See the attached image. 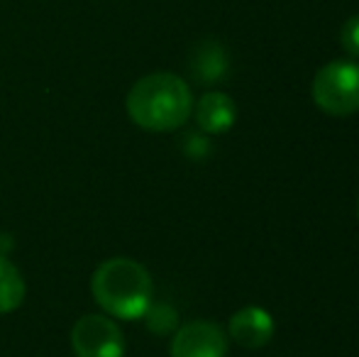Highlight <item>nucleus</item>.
Listing matches in <instances>:
<instances>
[{"label":"nucleus","instance_id":"obj_5","mask_svg":"<svg viewBox=\"0 0 359 357\" xmlns=\"http://www.w3.org/2000/svg\"><path fill=\"white\" fill-rule=\"evenodd\" d=\"M171 357H227V335L213 321H191L176 330Z\"/></svg>","mask_w":359,"mask_h":357},{"label":"nucleus","instance_id":"obj_2","mask_svg":"<svg viewBox=\"0 0 359 357\" xmlns=\"http://www.w3.org/2000/svg\"><path fill=\"white\" fill-rule=\"evenodd\" d=\"M90 291L110 318L137 321L149 311L154 284L144 264L130 257H113L93 271Z\"/></svg>","mask_w":359,"mask_h":357},{"label":"nucleus","instance_id":"obj_7","mask_svg":"<svg viewBox=\"0 0 359 357\" xmlns=\"http://www.w3.org/2000/svg\"><path fill=\"white\" fill-rule=\"evenodd\" d=\"M235 120H237V105L222 90H208L196 103V123H198V128L203 133L222 135L235 125Z\"/></svg>","mask_w":359,"mask_h":357},{"label":"nucleus","instance_id":"obj_1","mask_svg":"<svg viewBox=\"0 0 359 357\" xmlns=\"http://www.w3.org/2000/svg\"><path fill=\"white\" fill-rule=\"evenodd\" d=\"M194 113L189 83L171 72L147 74L128 93V115L137 128L149 133L179 130Z\"/></svg>","mask_w":359,"mask_h":357},{"label":"nucleus","instance_id":"obj_9","mask_svg":"<svg viewBox=\"0 0 359 357\" xmlns=\"http://www.w3.org/2000/svg\"><path fill=\"white\" fill-rule=\"evenodd\" d=\"M27 284L22 271L0 255V314H13L25 304Z\"/></svg>","mask_w":359,"mask_h":357},{"label":"nucleus","instance_id":"obj_10","mask_svg":"<svg viewBox=\"0 0 359 357\" xmlns=\"http://www.w3.org/2000/svg\"><path fill=\"white\" fill-rule=\"evenodd\" d=\"M340 44L352 59H359V15H352L340 29Z\"/></svg>","mask_w":359,"mask_h":357},{"label":"nucleus","instance_id":"obj_8","mask_svg":"<svg viewBox=\"0 0 359 357\" xmlns=\"http://www.w3.org/2000/svg\"><path fill=\"white\" fill-rule=\"evenodd\" d=\"M191 72L198 81L215 83L227 74V54L215 39H203L191 52Z\"/></svg>","mask_w":359,"mask_h":357},{"label":"nucleus","instance_id":"obj_3","mask_svg":"<svg viewBox=\"0 0 359 357\" xmlns=\"http://www.w3.org/2000/svg\"><path fill=\"white\" fill-rule=\"evenodd\" d=\"M313 100L335 118L359 113V62L337 59L325 64L313 79Z\"/></svg>","mask_w":359,"mask_h":357},{"label":"nucleus","instance_id":"obj_6","mask_svg":"<svg viewBox=\"0 0 359 357\" xmlns=\"http://www.w3.org/2000/svg\"><path fill=\"white\" fill-rule=\"evenodd\" d=\"M230 338L242 348H264L271 338H274V318L269 311L259 309V306H245L230 318Z\"/></svg>","mask_w":359,"mask_h":357},{"label":"nucleus","instance_id":"obj_11","mask_svg":"<svg viewBox=\"0 0 359 357\" xmlns=\"http://www.w3.org/2000/svg\"><path fill=\"white\" fill-rule=\"evenodd\" d=\"M357 218H359V198H357Z\"/></svg>","mask_w":359,"mask_h":357},{"label":"nucleus","instance_id":"obj_4","mask_svg":"<svg viewBox=\"0 0 359 357\" xmlns=\"http://www.w3.org/2000/svg\"><path fill=\"white\" fill-rule=\"evenodd\" d=\"M72 348L76 357H123L125 335L110 316L88 314L76 321Z\"/></svg>","mask_w":359,"mask_h":357}]
</instances>
